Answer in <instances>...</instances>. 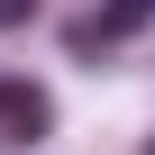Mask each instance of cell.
I'll return each mask as SVG.
<instances>
[{
	"mask_svg": "<svg viewBox=\"0 0 155 155\" xmlns=\"http://www.w3.org/2000/svg\"><path fill=\"white\" fill-rule=\"evenodd\" d=\"M0 128H9V137H46L55 128V101L37 82H0Z\"/></svg>",
	"mask_w": 155,
	"mask_h": 155,
	"instance_id": "cell-1",
	"label": "cell"
},
{
	"mask_svg": "<svg viewBox=\"0 0 155 155\" xmlns=\"http://www.w3.org/2000/svg\"><path fill=\"white\" fill-rule=\"evenodd\" d=\"M146 18H155V0H110V9H101L82 37H73V46H110V37H137Z\"/></svg>",
	"mask_w": 155,
	"mask_h": 155,
	"instance_id": "cell-2",
	"label": "cell"
},
{
	"mask_svg": "<svg viewBox=\"0 0 155 155\" xmlns=\"http://www.w3.org/2000/svg\"><path fill=\"white\" fill-rule=\"evenodd\" d=\"M37 18V0H0V28H28Z\"/></svg>",
	"mask_w": 155,
	"mask_h": 155,
	"instance_id": "cell-3",
	"label": "cell"
}]
</instances>
